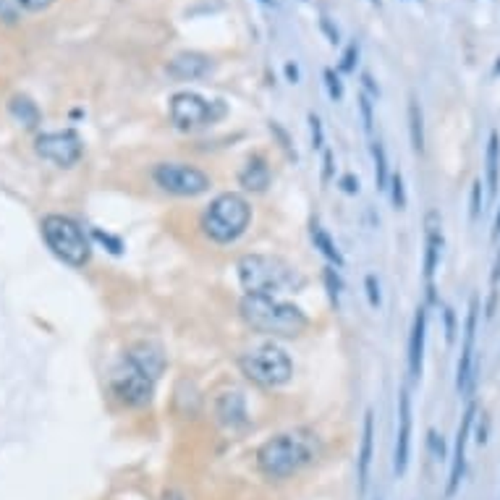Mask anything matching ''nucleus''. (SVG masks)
<instances>
[{
	"label": "nucleus",
	"mask_w": 500,
	"mask_h": 500,
	"mask_svg": "<svg viewBox=\"0 0 500 500\" xmlns=\"http://www.w3.org/2000/svg\"><path fill=\"white\" fill-rule=\"evenodd\" d=\"M319 453V440L307 430L280 432L265 440L257 450V469L268 479H288L304 466H309Z\"/></svg>",
	"instance_id": "1"
},
{
	"label": "nucleus",
	"mask_w": 500,
	"mask_h": 500,
	"mask_svg": "<svg viewBox=\"0 0 500 500\" xmlns=\"http://www.w3.org/2000/svg\"><path fill=\"white\" fill-rule=\"evenodd\" d=\"M239 280L251 296H275L296 293L304 288V275L288 259L273 254H244L239 259Z\"/></svg>",
	"instance_id": "2"
},
{
	"label": "nucleus",
	"mask_w": 500,
	"mask_h": 500,
	"mask_svg": "<svg viewBox=\"0 0 500 500\" xmlns=\"http://www.w3.org/2000/svg\"><path fill=\"white\" fill-rule=\"evenodd\" d=\"M239 312L251 330L270 338H299L309 328V317L296 304H288L275 296L246 293L239 304Z\"/></svg>",
	"instance_id": "3"
},
{
	"label": "nucleus",
	"mask_w": 500,
	"mask_h": 500,
	"mask_svg": "<svg viewBox=\"0 0 500 500\" xmlns=\"http://www.w3.org/2000/svg\"><path fill=\"white\" fill-rule=\"evenodd\" d=\"M251 223V205L236 191H223L208 205L202 215V231L215 244L239 242Z\"/></svg>",
	"instance_id": "4"
},
{
	"label": "nucleus",
	"mask_w": 500,
	"mask_h": 500,
	"mask_svg": "<svg viewBox=\"0 0 500 500\" xmlns=\"http://www.w3.org/2000/svg\"><path fill=\"white\" fill-rule=\"evenodd\" d=\"M42 239L58 259L71 268H84L92 259V246L86 242L81 225L66 215H47L42 220Z\"/></svg>",
	"instance_id": "5"
},
{
	"label": "nucleus",
	"mask_w": 500,
	"mask_h": 500,
	"mask_svg": "<svg viewBox=\"0 0 500 500\" xmlns=\"http://www.w3.org/2000/svg\"><path fill=\"white\" fill-rule=\"evenodd\" d=\"M242 372L262 388H280L293 377V362L280 346L262 343L239 359Z\"/></svg>",
	"instance_id": "6"
},
{
	"label": "nucleus",
	"mask_w": 500,
	"mask_h": 500,
	"mask_svg": "<svg viewBox=\"0 0 500 500\" xmlns=\"http://www.w3.org/2000/svg\"><path fill=\"white\" fill-rule=\"evenodd\" d=\"M225 115V105L220 100H205L197 92H178L171 97V121L176 129L194 131L202 126L220 121Z\"/></svg>",
	"instance_id": "7"
},
{
	"label": "nucleus",
	"mask_w": 500,
	"mask_h": 500,
	"mask_svg": "<svg viewBox=\"0 0 500 500\" xmlns=\"http://www.w3.org/2000/svg\"><path fill=\"white\" fill-rule=\"evenodd\" d=\"M152 178L163 191L176 197H199L212 186L210 176L197 165L186 163H160L152 171Z\"/></svg>",
	"instance_id": "8"
},
{
	"label": "nucleus",
	"mask_w": 500,
	"mask_h": 500,
	"mask_svg": "<svg viewBox=\"0 0 500 500\" xmlns=\"http://www.w3.org/2000/svg\"><path fill=\"white\" fill-rule=\"evenodd\" d=\"M155 377H149L144 370H139L129 356L113 372V393L126 406H147L155 393Z\"/></svg>",
	"instance_id": "9"
},
{
	"label": "nucleus",
	"mask_w": 500,
	"mask_h": 500,
	"mask_svg": "<svg viewBox=\"0 0 500 500\" xmlns=\"http://www.w3.org/2000/svg\"><path fill=\"white\" fill-rule=\"evenodd\" d=\"M37 155L58 168H71L76 165L84 155V142L74 129L63 131H47L42 137H37Z\"/></svg>",
	"instance_id": "10"
},
{
	"label": "nucleus",
	"mask_w": 500,
	"mask_h": 500,
	"mask_svg": "<svg viewBox=\"0 0 500 500\" xmlns=\"http://www.w3.org/2000/svg\"><path fill=\"white\" fill-rule=\"evenodd\" d=\"M477 319H479V299L472 296L469 312H466L464 325V346H461V359L456 370V388L461 396H469L475 385V338H477Z\"/></svg>",
	"instance_id": "11"
},
{
	"label": "nucleus",
	"mask_w": 500,
	"mask_h": 500,
	"mask_svg": "<svg viewBox=\"0 0 500 500\" xmlns=\"http://www.w3.org/2000/svg\"><path fill=\"white\" fill-rule=\"evenodd\" d=\"M475 414H477V406L469 404V409L461 416V424H458L456 432V445H453V464H450V477H448V498H453L461 484V477H464V466H466V443H469V432H472V424H475Z\"/></svg>",
	"instance_id": "12"
},
{
	"label": "nucleus",
	"mask_w": 500,
	"mask_h": 500,
	"mask_svg": "<svg viewBox=\"0 0 500 500\" xmlns=\"http://www.w3.org/2000/svg\"><path fill=\"white\" fill-rule=\"evenodd\" d=\"M409 450H411V396L409 390L398 393V438H396V475H404L409 466Z\"/></svg>",
	"instance_id": "13"
},
{
	"label": "nucleus",
	"mask_w": 500,
	"mask_h": 500,
	"mask_svg": "<svg viewBox=\"0 0 500 500\" xmlns=\"http://www.w3.org/2000/svg\"><path fill=\"white\" fill-rule=\"evenodd\" d=\"M168 74L178 81H197L212 74V58L194 50L178 52L168 61Z\"/></svg>",
	"instance_id": "14"
},
{
	"label": "nucleus",
	"mask_w": 500,
	"mask_h": 500,
	"mask_svg": "<svg viewBox=\"0 0 500 500\" xmlns=\"http://www.w3.org/2000/svg\"><path fill=\"white\" fill-rule=\"evenodd\" d=\"M424 338H427V309L419 307L414 314V325H411V338H409V375H411V380L422 377Z\"/></svg>",
	"instance_id": "15"
},
{
	"label": "nucleus",
	"mask_w": 500,
	"mask_h": 500,
	"mask_svg": "<svg viewBox=\"0 0 500 500\" xmlns=\"http://www.w3.org/2000/svg\"><path fill=\"white\" fill-rule=\"evenodd\" d=\"M427 242H424V280L430 283L432 293V278L440 265V251H443V231H440V215L430 212L427 215Z\"/></svg>",
	"instance_id": "16"
},
{
	"label": "nucleus",
	"mask_w": 500,
	"mask_h": 500,
	"mask_svg": "<svg viewBox=\"0 0 500 500\" xmlns=\"http://www.w3.org/2000/svg\"><path fill=\"white\" fill-rule=\"evenodd\" d=\"M217 419L231 427V430H239V427H246L249 422V414H246V401L239 390H231V393H223L217 398Z\"/></svg>",
	"instance_id": "17"
},
{
	"label": "nucleus",
	"mask_w": 500,
	"mask_h": 500,
	"mask_svg": "<svg viewBox=\"0 0 500 500\" xmlns=\"http://www.w3.org/2000/svg\"><path fill=\"white\" fill-rule=\"evenodd\" d=\"M270 178H273V173H270L268 160L262 155L249 157L246 165L242 168V173H239V183H242L246 191H254V194H262V191L268 189Z\"/></svg>",
	"instance_id": "18"
},
{
	"label": "nucleus",
	"mask_w": 500,
	"mask_h": 500,
	"mask_svg": "<svg viewBox=\"0 0 500 500\" xmlns=\"http://www.w3.org/2000/svg\"><path fill=\"white\" fill-rule=\"evenodd\" d=\"M131 359V362L137 364L139 370H144L149 377H160L165 370V354L163 348L155 343H147V341H142V343H137L134 348H131L129 354H126Z\"/></svg>",
	"instance_id": "19"
},
{
	"label": "nucleus",
	"mask_w": 500,
	"mask_h": 500,
	"mask_svg": "<svg viewBox=\"0 0 500 500\" xmlns=\"http://www.w3.org/2000/svg\"><path fill=\"white\" fill-rule=\"evenodd\" d=\"M372 453H375V414H364V430H362V448H359V492H367L370 484V466Z\"/></svg>",
	"instance_id": "20"
},
{
	"label": "nucleus",
	"mask_w": 500,
	"mask_h": 500,
	"mask_svg": "<svg viewBox=\"0 0 500 500\" xmlns=\"http://www.w3.org/2000/svg\"><path fill=\"white\" fill-rule=\"evenodd\" d=\"M484 171H487V191H490V197H495V194H498V176H500V137H498V131H490V139H487Z\"/></svg>",
	"instance_id": "21"
},
{
	"label": "nucleus",
	"mask_w": 500,
	"mask_h": 500,
	"mask_svg": "<svg viewBox=\"0 0 500 500\" xmlns=\"http://www.w3.org/2000/svg\"><path fill=\"white\" fill-rule=\"evenodd\" d=\"M312 244H314V249H319V254L328 259V262H333L336 268H343L346 259L343 254H341V249L336 246V242L330 239V233L322 228L319 223H312Z\"/></svg>",
	"instance_id": "22"
},
{
	"label": "nucleus",
	"mask_w": 500,
	"mask_h": 500,
	"mask_svg": "<svg viewBox=\"0 0 500 500\" xmlns=\"http://www.w3.org/2000/svg\"><path fill=\"white\" fill-rule=\"evenodd\" d=\"M8 108H11V113H13V118H16V121H21L24 126H29V129L40 123V108H37V105L32 103L29 97L16 95L13 100H11Z\"/></svg>",
	"instance_id": "23"
},
{
	"label": "nucleus",
	"mask_w": 500,
	"mask_h": 500,
	"mask_svg": "<svg viewBox=\"0 0 500 500\" xmlns=\"http://www.w3.org/2000/svg\"><path fill=\"white\" fill-rule=\"evenodd\" d=\"M409 134H411L414 152H424V118H422V108L416 103V97L409 100Z\"/></svg>",
	"instance_id": "24"
},
{
	"label": "nucleus",
	"mask_w": 500,
	"mask_h": 500,
	"mask_svg": "<svg viewBox=\"0 0 500 500\" xmlns=\"http://www.w3.org/2000/svg\"><path fill=\"white\" fill-rule=\"evenodd\" d=\"M372 160H375V181H377V189H388L390 173H388V155H385V147L382 142H372Z\"/></svg>",
	"instance_id": "25"
},
{
	"label": "nucleus",
	"mask_w": 500,
	"mask_h": 500,
	"mask_svg": "<svg viewBox=\"0 0 500 500\" xmlns=\"http://www.w3.org/2000/svg\"><path fill=\"white\" fill-rule=\"evenodd\" d=\"M388 189H390V199H393V208L404 210L406 208V189H404V176H401V173H393V176H390Z\"/></svg>",
	"instance_id": "26"
},
{
	"label": "nucleus",
	"mask_w": 500,
	"mask_h": 500,
	"mask_svg": "<svg viewBox=\"0 0 500 500\" xmlns=\"http://www.w3.org/2000/svg\"><path fill=\"white\" fill-rule=\"evenodd\" d=\"M498 283H500V251H498V257H495V265H492V275H490L492 296H490V304H487V317H492V309H495V296H498Z\"/></svg>",
	"instance_id": "27"
},
{
	"label": "nucleus",
	"mask_w": 500,
	"mask_h": 500,
	"mask_svg": "<svg viewBox=\"0 0 500 500\" xmlns=\"http://www.w3.org/2000/svg\"><path fill=\"white\" fill-rule=\"evenodd\" d=\"M364 288H367V299H370V307L372 309H377L380 307V283H377V278L375 275H367L364 278Z\"/></svg>",
	"instance_id": "28"
},
{
	"label": "nucleus",
	"mask_w": 500,
	"mask_h": 500,
	"mask_svg": "<svg viewBox=\"0 0 500 500\" xmlns=\"http://www.w3.org/2000/svg\"><path fill=\"white\" fill-rule=\"evenodd\" d=\"M325 86H328V92L333 100H341V97H343V84H341V79L336 76L333 69L325 71Z\"/></svg>",
	"instance_id": "29"
},
{
	"label": "nucleus",
	"mask_w": 500,
	"mask_h": 500,
	"mask_svg": "<svg viewBox=\"0 0 500 500\" xmlns=\"http://www.w3.org/2000/svg\"><path fill=\"white\" fill-rule=\"evenodd\" d=\"M309 131H312V147H314V149H322L325 134H322V123H319V118L314 113H309Z\"/></svg>",
	"instance_id": "30"
},
{
	"label": "nucleus",
	"mask_w": 500,
	"mask_h": 500,
	"mask_svg": "<svg viewBox=\"0 0 500 500\" xmlns=\"http://www.w3.org/2000/svg\"><path fill=\"white\" fill-rule=\"evenodd\" d=\"M325 283H328V293H330V302L338 307V291H341V278L333 268H325Z\"/></svg>",
	"instance_id": "31"
},
{
	"label": "nucleus",
	"mask_w": 500,
	"mask_h": 500,
	"mask_svg": "<svg viewBox=\"0 0 500 500\" xmlns=\"http://www.w3.org/2000/svg\"><path fill=\"white\" fill-rule=\"evenodd\" d=\"M359 110H362V118H364V131L367 134H372V123H375V118H372V103H370V95H359Z\"/></svg>",
	"instance_id": "32"
},
{
	"label": "nucleus",
	"mask_w": 500,
	"mask_h": 500,
	"mask_svg": "<svg viewBox=\"0 0 500 500\" xmlns=\"http://www.w3.org/2000/svg\"><path fill=\"white\" fill-rule=\"evenodd\" d=\"M18 8L29 11V13H40V11H47L52 6V0H13Z\"/></svg>",
	"instance_id": "33"
},
{
	"label": "nucleus",
	"mask_w": 500,
	"mask_h": 500,
	"mask_svg": "<svg viewBox=\"0 0 500 500\" xmlns=\"http://www.w3.org/2000/svg\"><path fill=\"white\" fill-rule=\"evenodd\" d=\"M479 210H482V181L477 178L472 186V220L479 217Z\"/></svg>",
	"instance_id": "34"
},
{
	"label": "nucleus",
	"mask_w": 500,
	"mask_h": 500,
	"mask_svg": "<svg viewBox=\"0 0 500 500\" xmlns=\"http://www.w3.org/2000/svg\"><path fill=\"white\" fill-rule=\"evenodd\" d=\"M95 236L100 239V242L105 244V246H110L108 251H113V254H123V244L115 239V236H110V233H103L100 228H95Z\"/></svg>",
	"instance_id": "35"
},
{
	"label": "nucleus",
	"mask_w": 500,
	"mask_h": 500,
	"mask_svg": "<svg viewBox=\"0 0 500 500\" xmlns=\"http://www.w3.org/2000/svg\"><path fill=\"white\" fill-rule=\"evenodd\" d=\"M443 314H445V341H448V343H453V338H456V314H453V309H450V307H445V309H443Z\"/></svg>",
	"instance_id": "36"
},
{
	"label": "nucleus",
	"mask_w": 500,
	"mask_h": 500,
	"mask_svg": "<svg viewBox=\"0 0 500 500\" xmlns=\"http://www.w3.org/2000/svg\"><path fill=\"white\" fill-rule=\"evenodd\" d=\"M359 58V47L356 45H348V50L343 55V63H341V71H354V61Z\"/></svg>",
	"instance_id": "37"
},
{
	"label": "nucleus",
	"mask_w": 500,
	"mask_h": 500,
	"mask_svg": "<svg viewBox=\"0 0 500 500\" xmlns=\"http://www.w3.org/2000/svg\"><path fill=\"white\" fill-rule=\"evenodd\" d=\"M341 186H343L346 194H356L359 191V178H354L351 173H346L343 178H341Z\"/></svg>",
	"instance_id": "38"
},
{
	"label": "nucleus",
	"mask_w": 500,
	"mask_h": 500,
	"mask_svg": "<svg viewBox=\"0 0 500 500\" xmlns=\"http://www.w3.org/2000/svg\"><path fill=\"white\" fill-rule=\"evenodd\" d=\"M322 165H325V168H322V181L328 183L330 176H333V152H330V149H325V155H322Z\"/></svg>",
	"instance_id": "39"
},
{
	"label": "nucleus",
	"mask_w": 500,
	"mask_h": 500,
	"mask_svg": "<svg viewBox=\"0 0 500 500\" xmlns=\"http://www.w3.org/2000/svg\"><path fill=\"white\" fill-rule=\"evenodd\" d=\"M0 13H3V18H6L8 24L16 21V8H8V0H0Z\"/></svg>",
	"instance_id": "40"
},
{
	"label": "nucleus",
	"mask_w": 500,
	"mask_h": 500,
	"mask_svg": "<svg viewBox=\"0 0 500 500\" xmlns=\"http://www.w3.org/2000/svg\"><path fill=\"white\" fill-rule=\"evenodd\" d=\"M285 76H288V81H291V84H296V81H299V69H296V63H285Z\"/></svg>",
	"instance_id": "41"
},
{
	"label": "nucleus",
	"mask_w": 500,
	"mask_h": 500,
	"mask_svg": "<svg viewBox=\"0 0 500 500\" xmlns=\"http://www.w3.org/2000/svg\"><path fill=\"white\" fill-rule=\"evenodd\" d=\"M362 81H364V86H367V89H370L372 95H375V97L380 95V89H377V86H375V81H372V76H370V74H364V76H362Z\"/></svg>",
	"instance_id": "42"
},
{
	"label": "nucleus",
	"mask_w": 500,
	"mask_h": 500,
	"mask_svg": "<svg viewBox=\"0 0 500 500\" xmlns=\"http://www.w3.org/2000/svg\"><path fill=\"white\" fill-rule=\"evenodd\" d=\"M163 500H186V495L178 490H165L163 492Z\"/></svg>",
	"instance_id": "43"
},
{
	"label": "nucleus",
	"mask_w": 500,
	"mask_h": 500,
	"mask_svg": "<svg viewBox=\"0 0 500 500\" xmlns=\"http://www.w3.org/2000/svg\"><path fill=\"white\" fill-rule=\"evenodd\" d=\"M492 239H500V208L498 215H495V223H492Z\"/></svg>",
	"instance_id": "44"
},
{
	"label": "nucleus",
	"mask_w": 500,
	"mask_h": 500,
	"mask_svg": "<svg viewBox=\"0 0 500 500\" xmlns=\"http://www.w3.org/2000/svg\"><path fill=\"white\" fill-rule=\"evenodd\" d=\"M259 3H265V6H278V0H259Z\"/></svg>",
	"instance_id": "45"
}]
</instances>
